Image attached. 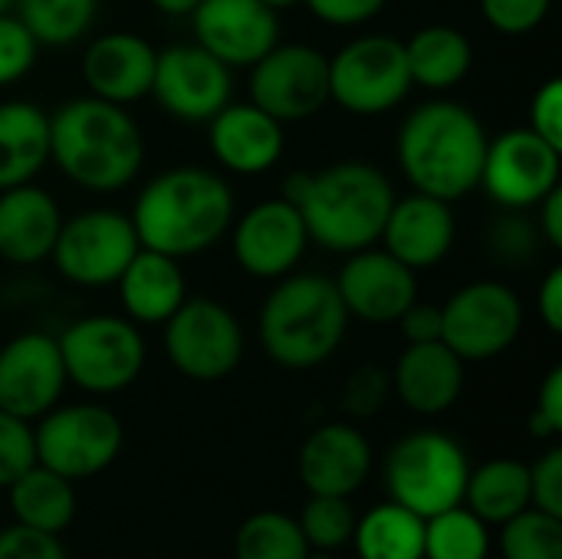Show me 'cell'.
I'll return each mask as SVG.
<instances>
[{
  "instance_id": "7dc6e473",
  "label": "cell",
  "mask_w": 562,
  "mask_h": 559,
  "mask_svg": "<svg viewBox=\"0 0 562 559\" xmlns=\"http://www.w3.org/2000/svg\"><path fill=\"white\" fill-rule=\"evenodd\" d=\"M395 326L405 336V343H435V339H441V306H431V303L415 300L398 316Z\"/></svg>"
},
{
  "instance_id": "8992f818",
  "label": "cell",
  "mask_w": 562,
  "mask_h": 559,
  "mask_svg": "<svg viewBox=\"0 0 562 559\" xmlns=\"http://www.w3.org/2000/svg\"><path fill=\"white\" fill-rule=\"evenodd\" d=\"M468 474L471 461L461 441L435 428H418L398 438L385 458L389 501L415 511L425 521L464 501Z\"/></svg>"
},
{
  "instance_id": "44dd1931",
  "label": "cell",
  "mask_w": 562,
  "mask_h": 559,
  "mask_svg": "<svg viewBox=\"0 0 562 559\" xmlns=\"http://www.w3.org/2000/svg\"><path fill=\"white\" fill-rule=\"evenodd\" d=\"M296 474L310 494L352 497L372 474V445L352 422H326L300 445Z\"/></svg>"
},
{
  "instance_id": "d6a6232c",
  "label": "cell",
  "mask_w": 562,
  "mask_h": 559,
  "mask_svg": "<svg viewBox=\"0 0 562 559\" xmlns=\"http://www.w3.org/2000/svg\"><path fill=\"white\" fill-rule=\"evenodd\" d=\"M310 544L296 517L283 511L250 514L234 534V559H306Z\"/></svg>"
},
{
  "instance_id": "603a6c76",
  "label": "cell",
  "mask_w": 562,
  "mask_h": 559,
  "mask_svg": "<svg viewBox=\"0 0 562 559\" xmlns=\"http://www.w3.org/2000/svg\"><path fill=\"white\" fill-rule=\"evenodd\" d=\"M379 241L408 270L415 273L435 270L458 241V221H454L451 201H441L422 191L395 198Z\"/></svg>"
},
{
  "instance_id": "74e56055",
  "label": "cell",
  "mask_w": 562,
  "mask_h": 559,
  "mask_svg": "<svg viewBox=\"0 0 562 559\" xmlns=\"http://www.w3.org/2000/svg\"><path fill=\"white\" fill-rule=\"evenodd\" d=\"M36 59H40V43L33 40V33L20 23L16 13H3L0 16V89L26 79Z\"/></svg>"
},
{
  "instance_id": "5bb4252c",
  "label": "cell",
  "mask_w": 562,
  "mask_h": 559,
  "mask_svg": "<svg viewBox=\"0 0 562 559\" xmlns=\"http://www.w3.org/2000/svg\"><path fill=\"white\" fill-rule=\"evenodd\" d=\"M562 148L540 138L533 128H507L487 138L481 185L504 211H530L553 188H560Z\"/></svg>"
},
{
  "instance_id": "484cf974",
  "label": "cell",
  "mask_w": 562,
  "mask_h": 559,
  "mask_svg": "<svg viewBox=\"0 0 562 559\" xmlns=\"http://www.w3.org/2000/svg\"><path fill=\"white\" fill-rule=\"evenodd\" d=\"M112 287L119 290L122 316H128L135 326H161L188 300L181 260L148 247L135 250Z\"/></svg>"
},
{
  "instance_id": "5b68a950",
  "label": "cell",
  "mask_w": 562,
  "mask_h": 559,
  "mask_svg": "<svg viewBox=\"0 0 562 559\" xmlns=\"http://www.w3.org/2000/svg\"><path fill=\"white\" fill-rule=\"evenodd\" d=\"M349 323L333 277L293 270L273 280L257 316V339L267 359L306 372L339 353Z\"/></svg>"
},
{
  "instance_id": "ab89813d",
  "label": "cell",
  "mask_w": 562,
  "mask_h": 559,
  "mask_svg": "<svg viewBox=\"0 0 562 559\" xmlns=\"http://www.w3.org/2000/svg\"><path fill=\"white\" fill-rule=\"evenodd\" d=\"M33 465H36L33 425L0 409V491H7Z\"/></svg>"
},
{
  "instance_id": "52a82bcc",
  "label": "cell",
  "mask_w": 562,
  "mask_h": 559,
  "mask_svg": "<svg viewBox=\"0 0 562 559\" xmlns=\"http://www.w3.org/2000/svg\"><path fill=\"white\" fill-rule=\"evenodd\" d=\"M66 379L89 395L125 392L145 369L148 349L142 326L128 316L92 313L72 320L56 336Z\"/></svg>"
},
{
  "instance_id": "83f0119b",
  "label": "cell",
  "mask_w": 562,
  "mask_h": 559,
  "mask_svg": "<svg viewBox=\"0 0 562 559\" xmlns=\"http://www.w3.org/2000/svg\"><path fill=\"white\" fill-rule=\"evenodd\" d=\"M402 46L412 86L425 92H448L461 86L474 66V46L468 33L451 23L418 26L408 40H402Z\"/></svg>"
},
{
  "instance_id": "8d00e7d4",
  "label": "cell",
  "mask_w": 562,
  "mask_h": 559,
  "mask_svg": "<svg viewBox=\"0 0 562 559\" xmlns=\"http://www.w3.org/2000/svg\"><path fill=\"white\" fill-rule=\"evenodd\" d=\"M392 399V379L382 366H359L346 376L339 392V409L349 418H372Z\"/></svg>"
},
{
  "instance_id": "60d3db41",
  "label": "cell",
  "mask_w": 562,
  "mask_h": 559,
  "mask_svg": "<svg viewBox=\"0 0 562 559\" xmlns=\"http://www.w3.org/2000/svg\"><path fill=\"white\" fill-rule=\"evenodd\" d=\"M537 224H530L520 211H504L491 227V250L507 264H524L537 254Z\"/></svg>"
},
{
  "instance_id": "ac0fdd59",
  "label": "cell",
  "mask_w": 562,
  "mask_h": 559,
  "mask_svg": "<svg viewBox=\"0 0 562 559\" xmlns=\"http://www.w3.org/2000/svg\"><path fill=\"white\" fill-rule=\"evenodd\" d=\"M69 379L63 369V356L56 336L43 329L20 333L0 346V409L36 422L49 409L59 405Z\"/></svg>"
},
{
  "instance_id": "bcb514c9",
  "label": "cell",
  "mask_w": 562,
  "mask_h": 559,
  "mask_svg": "<svg viewBox=\"0 0 562 559\" xmlns=\"http://www.w3.org/2000/svg\"><path fill=\"white\" fill-rule=\"evenodd\" d=\"M0 559H69L56 534L30 530V527H7L0 530Z\"/></svg>"
},
{
  "instance_id": "277c9868",
  "label": "cell",
  "mask_w": 562,
  "mask_h": 559,
  "mask_svg": "<svg viewBox=\"0 0 562 559\" xmlns=\"http://www.w3.org/2000/svg\"><path fill=\"white\" fill-rule=\"evenodd\" d=\"M487 138L474 109L454 99H428L402 119L395 161L412 191L454 204L477 191Z\"/></svg>"
},
{
  "instance_id": "b9f144b4",
  "label": "cell",
  "mask_w": 562,
  "mask_h": 559,
  "mask_svg": "<svg viewBox=\"0 0 562 559\" xmlns=\"http://www.w3.org/2000/svg\"><path fill=\"white\" fill-rule=\"evenodd\" d=\"M530 468V507L562 521V448H547Z\"/></svg>"
},
{
  "instance_id": "6da1fadb",
  "label": "cell",
  "mask_w": 562,
  "mask_h": 559,
  "mask_svg": "<svg viewBox=\"0 0 562 559\" xmlns=\"http://www.w3.org/2000/svg\"><path fill=\"white\" fill-rule=\"evenodd\" d=\"M234 214L237 198L221 171L175 165L142 185L128 217L142 247L184 260L227 237Z\"/></svg>"
},
{
  "instance_id": "e0dca14e",
  "label": "cell",
  "mask_w": 562,
  "mask_h": 559,
  "mask_svg": "<svg viewBox=\"0 0 562 559\" xmlns=\"http://www.w3.org/2000/svg\"><path fill=\"white\" fill-rule=\"evenodd\" d=\"M333 283L349 320L366 326H395L398 316L418 300V273L379 244L346 254V264Z\"/></svg>"
},
{
  "instance_id": "f907efd6",
  "label": "cell",
  "mask_w": 562,
  "mask_h": 559,
  "mask_svg": "<svg viewBox=\"0 0 562 559\" xmlns=\"http://www.w3.org/2000/svg\"><path fill=\"white\" fill-rule=\"evenodd\" d=\"M158 13L165 16H191V10L201 3V0H148Z\"/></svg>"
},
{
  "instance_id": "9a60e30c",
  "label": "cell",
  "mask_w": 562,
  "mask_h": 559,
  "mask_svg": "<svg viewBox=\"0 0 562 559\" xmlns=\"http://www.w3.org/2000/svg\"><path fill=\"white\" fill-rule=\"evenodd\" d=\"M148 96L171 119L204 125L234 99V69L194 40L171 43L155 56V79Z\"/></svg>"
},
{
  "instance_id": "ba28073f",
  "label": "cell",
  "mask_w": 562,
  "mask_h": 559,
  "mask_svg": "<svg viewBox=\"0 0 562 559\" xmlns=\"http://www.w3.org/2000/svg\"><path fill=\"white\" fill-rule=\"evenodd\" d=\"M405 46L389 33H359L329 56V102L359 119L398 109L412 92Z\"/></svg>"
},
{
  "instance_id": "f546056e",
  "label": "cell",
  "mask_w": 562,
  "mask_h": 559,
  "mask_svg": "<svg viewBox=\"0 0 562 559\" xmlns=\"http://www.w3.org/2000/svg\"><path fill=\"white\" fill-rule=\"evenodd\" d=\"M487 527H501L530 507V468L517 458H491L471 468L464 484V501Z\"/></svg>"
},
{
  "instance_id": "ffe728a7",
  "label": "cell",
  "mask_w": 562,
  "mask_h": 559,
  "mask_svg": "<svg viewBox=\"0 0 562 559\" xmlns=\"http://www.w3.org/2000/svg\"><path fill=\"white\" fill-rule=\"evenodd\" d=\"M158 49L132 30H109L89 40L79 59L86 92L115 105H135L148 99L155 79Z\"/></svg>"
},
{
  "instance_id": "3957f363",
  "label": "cell",
  "mask_w": 562,
  "mask_h": 559,
  "mask_svg": "<svg viewBox=\"0 0 562 559\" xmlns=\"http://www.w3.org/2000/svg\"><path fill=\"white\" fill-rule=\"evenodd\" d=\"M283 198L296 204L310 244L346 257L379 244L398 194L379 165L366 158H346L326 165L323 171L293 175Z\"/></svg>"
},
{
  "instance_id": "1f68e13d",
  "label": "cell",
  "mask_w": 562,
  "mask_h": 559,
  "mask_svg": "<svg viewBox=\"0 0 562 559\" xmlns=\"http://www.w3.org/2000/svg\"><path fill=\"white\" fill-rule=\"evenodd\" d=\"M13 13L40 46H72L89 36L99 0H13Z\"/></svg>"
},
{
  "instance_id": "816d5d0a",
  "label": "cell",
  "mask_w": 562,
  "mask_h": 559,
  "mask_svg": "<svg viewBox=\"0 0 562 559\" xmlns=\"http://www.w3.org/2000/svg\"><path fill=\"white\" fill-rule=\"evenodd\" d=\"M260 3H267L270 10H277V13H280V10H290V7H296L300 0H260Z\"/></svg>"
},
{
  "instance_id": "f5cc1de1",
  "label": "cell",
  "mask_w": 562,
  "mask_h": 559,
  "mask_svg": "<svg viewBox=\"0 0 562 559\" xmlns=\"http://www.w3.org/2000/svg\"><path fill=\"white\" fill-rule=\"evenodd\" d=\"M306 559H336V554H323V550H310Z\"/></svg>"
},
{
  "instance_id": "7c38bea8",
  "label": "cell",
  "mask_w": 562,
  "mask_h": 559,
  "mask_svg": "<svg viewBox=\"0 0 562 559\" xmlns=\"http://www.w3.org/2000/svg\"><path fill=\"white\" fill-rule=\"evenodd\" d=\"M138 247L142 244L135 224L125 211L89 208L72 217H63L49 264L66 283L99 290L119 280Z\"/></svg>"
},
{
  "instance_id": "4dcf8cb0",
  "label": "cell",
  "mask_w": 562,
  "mask_h": 559,
  "mask_svg": "<svg viewBox=\"0 0 562 559\" xmlns=\"http://www.w3.org/2000/svg\"><path fill=\"white\" fill-rule=\"evenodd\" d=\"M352 547L359 559H425V517L385 501L356 517Z\"/></svg>"
},
{
  "instance_id": "681fc988",
  "label": "cell",
  "mask_w": 562,
  "mask_h": 559,
  "mask_svg": "<svg viewBox=\"0 0 562 559\" xmlns=\"http://www.w3.org/2000/svg\"><path fill=\"white\" fill-rule=\"evenodd\" d=\"M533 211H537L540 241H547V247H553V250H562V185L553 188L543 201H537Z\"/></svg>"
},
{
  "instance_id": "db71d44e",
  "label": "cell",
  "mask_w": 562,
  "mask_h": 559,
  "mask_svg": "<svg viewBox=\"0 0 562 559\" xmlns=\"http://www.w3.org/2000/svg\"><path fill=\"white\" fill-rule=\"evenodd\" d=\"M3 13H13V0H0V16Z\"/></svg>"
},
{
  "instance_id": "2e32d148",
  "label": "cell",
  "mask_w": 562,
  "mask_h": 559,
  "mask_svg": "<svg viewBox=\"0 0 562 559\" xmlns=\"http://www.w3.org/2000/svg\"><path fill=\"white\" fill-rule=\"evenodd\" d=\"M234 264L254 280H280L300 267L310 250L306 224L290 198H267L234 214L231 224Z\"/></svg>"
},
{
  "instance_id": "c3c4849f",
  "label": "cell",
  "mask_w": 562,
  "mask_h": 559,
  "mask_svg": "<svg viewBox=\"0 0 562 559\" xmlns=\"http://www.w3.org/2000/svg\"><path fill=\"white\" fill-rule=\"evenodd\" d=\"M537 313L550 333H562V267H550L537 290Z\"/></svg>"
},
{
  "instance_id": "f6af8a7d",
  "label": "cell",
  "mask_w": 562,
  "mask_h": 559,
  "mask_svg": "<svg viewBox=\"0 0 562 559\" xmlns=\"http://www.w3.org/2000/svg\"><path fill=\"white\" fill-rule=\"evenodd\" d=\"M527 128H533L540 138H547L550 145L562 148V79L550 76L530 99V122Z\"/></svg>"
},
{
  "instance_id": "4316f807",
  "label": "cell",
  "mask_w": 562,
  "mask_h": 559,
  "mask_svg": "<svg viewBox=\"0 0 562 559\" xmlns=\"http://www.w3.org/2000/svg\"><path fill=\"white\" fill-rule=\"evenodd\" d=\"M49 165V112L30 99L0 102V191L30 185Z\"/></svg>"
},
{
  "instance_id": "d590c367",
  "label": "cell",
  "mask_w": 562,
  "mask_h": 559,
  "mask_svg": "<svg viewBox=\"0 0 562 559\" xmlns=\"http://www.w3.org/2000/svg\"><path fill=\"white\" fill-rule=\"evenodd\" d=\"M356 511L349 504V497H326V494H310V501L303 504V514L296 517L310 550H323V554H339L342 547L352 544V530H356Z\"/></svg>"
},
{
  "instance_id": "d4e9b609",
  "label": "cell",
  "mask_w": 562,
  "mask_h": 559,
  "mask_svg": "<svg viewBox=\"0 0 562 559\" xmlns=\"http://www.w3.org/2000/svg\"><path fill=\"white\" fill-rule=\"evenodd\" d=\"M59 227L63 211L36 181L0 191V260L16 267L49 260Z\"/></svg>"
},
{
  "instance_id": "cb8c5ba5",
  "label": "cell",
  "mask_w": 562,
  "mask_h": 559,
  "mask_svg": "<svg viewBox=\"0 0 562 559\" xmlns=\"http://www.w3.org/2000/svg\"><path fill=\"white\" fill-rule=\"evenodd\" d=\"M392 395L415 415L435 418L458 405L468 379V362L458 359L441 339L405 343L395 366L389 369Z\"/></svg>"
},
{
  "instance_id": "7402d4cb",
  "label": "cell",
  "mask_w": 562,
  "mask_h": 559,
  "mask_svg": "<svg viewBox=\"0 0 562 559\" xmlns=\"http://www.w3.org/2000/svg\"><path fill=\"white\" fill-rule=\"evenodd\" d=\"M207 148L211 158L234 175L257 178L267 175L286 148V132L283 122L257 109L250 99L247 102H227L217 115L207 122Z\"/></svg>"
},
{
  "instance_id": "e575fe53",
  "label": "cell",
  "mask_w": 562,
  "mask_h": 559,
  "mask_svg": "<svg viewBox=\"0 0 562 559\" xmlns=\"http://www.w3.org/2000/svg\"><path fill=\"white\" fill-rule=\"evenodd\" d=\"M501 559H562V521L537 507L501 524Z\"/></svg>"
},
{
  "instance_id": "ee69618b",
  "label": "cell",
  "mask_w": 562,
  "mask_h": 559,
  "mask_svg": "<svg viewBox=\"0 0 562 559\" xmlns=\"http://www.w3.org/2000/svg\"><path fill=\"white\" fill-rule=\"evenodd\" d=\"M300 3H306V10L319 23L339 26V30L366 26L389 7V0H300Z\"/></svg>"
},
{
  "instance_id": "836d02e7",
  "label": "cell",
  "mask_w": 562,
  "mask_h": 559,
  "mask_svg": "<svg viewBox=\"0 0 562 559\" xmlns=\"http://www.w3.org/2000/svg\"><path fill=\"white\" fill-rule=\"evenodd\" d=\"M425 559H491V527L464 504L425 521Z\"/></svg>"
},
{
  "instance_id": "d6986e66",
  "label": "cell",
  "mask_w": 562,
  "mask_h": 559,
  "mask_svg": "<svg viewBox=\"0 0 562 559\" xmlns=\"http://www.w3.org/2000/svg\"><path fill=\"white\" fill-rule=\"evenodd\" d=\"M188 20L194 43L231 69H250L280 43V13L260 0H201Z\"/></svg>"
},
{
  "instance_id": "7a4b0ae2",
  "label": "cell",
  "mask_w": 562,
  "mask_h": 559,
  "mask_svg": "<svg viewBox=\"0 0 562 559\" xmlns=\"http://www.w3.org/2000/svg\"><path fill=\"white\" fill-rule=\"evenodd\" d=\"M49 161L69 185L89 194H115L145 165V132L128 105L86 92L49 115Z\"/></svg>"
},
{
  "instance_id": "8fae6325",
  "label": "cell",
  "mask_w": 562,
  "mask_h": 559,
  "mask_svg": "<svg viewBox=\"0 0 562 559\" xmlns=\"http://www.w3.org/2000/svg\"><path fill=\"white\" fill-rule=\"evenodd\" d=\"M161 329L168 362L191 382H221L244 359V326L237 313L211 297H188Z\"/></svg>"
},
{
  "instance_id": "4fadbf2b",
  "label": "cell",
  "mask_w": 562,
  "mask_h": 559,
  "mask_svg": "<svg viewBox=\"0 0 562 559\" xmlns=\"http://www.w3.org/2000/svg\"><path fill=\"white\" fill-rule=\"evenodd\" d=\"M247 89L277 122H306L329 102V56L313 43H277L250 66Z\"/></svg>"
},
{
  "instance_id": "7bdbcfd3",
  "label": "cell",
  "mask_w": 562,
  "mask_h": 559,
  "mask_svg": "<svg viewBox=\"0 0 562 559\" xmlns=\"http://www.w3.org/2000/svg\"><path fill=\"white\" fill-rule=\"evenodd\" d=\"M530 435L540 441H553L562 435V366H553L540 382L537 405L530 412Z\"/></svg>"
},
{
  "instance_id": "30bf717a",
  "label": "cell",
  "mask_w": 562,
  "mask_h": 559,
  "mask_svg": "<svg viewBox=\"0 0 562 559\" xmlns=\"http://www.w3.org/2000/svg\"><path fill=\"white\" fill-rule=\"evenodd\" d=\"M524 300L504 280H471L441 303V343L464 362H491L524 333Z\"/></svg>"
},
{
  "instance_id": "9c48e42d",
  "label": "cell",
  "mask_w": 562,
  "mask_h": 559,
  "mask_svg": "<svg viewBox=\"0 0 562 559\" xmlns=\"http://www.w3.org/2000/svg\"><path fill=\"white\" fill-rule=\"evenodd\" d=\"M125 445L119 415L99 402L56 405L33 425L36 465L63 474L66 481H86L115 465Z\"/></svg>"
},
{
  "instance_id": "f35d334b",
  "label": "cell",
  "mask_w": 562,
  "mask_h": 559,
  "mask_svg": "<svg viewBox=\"0 0 562 559\" xmlns=\"http://www.w3.org/2000/svg\"><path fill=\"white\" fill-rule=\"evenodd\" d=\"M484 23L501 36H530L553 10V0H477Z\"/></svg>"
},
{
  "instance_id": "f1b7e54d",
  "label": "cell",
  "mask_w": 562,
  "mask_h": 559,
  "mask_svg": "<svg viewBox=\"0 0 562 559\" xmlns=\"http://www.w3.org/2000/svg\"><path fill=\"white\" fill-rule=\"evenodd\" d=\"M7 501H10V514L20 527L30 530H43V534H63L72 517H76V491L72 481H66L63 474L33 465L26 468L10 488H7Z\"/></svg>"
}]
</instances>
